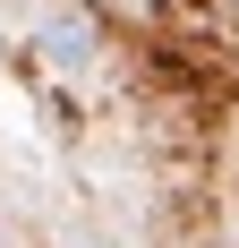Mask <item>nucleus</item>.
Wrapping results in <instances>:
<instances>
[{"label": "nucleus", "mask_w": 239, "mask_h": 248, "mask_svg": "<svg viewBox=\"0 0 239 248\" xmlns=\"http://www.w3.org/2000/svg\"><path fill=\"white\" fill-rule=\"evenodd\" d=\"M34 51H43L51 69H94V51H103V26L86 17V9H51V17L34 26Z\"/></svg>", "instance_id": "f257e3e1"}]
</instances>
